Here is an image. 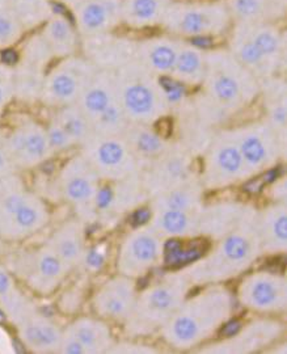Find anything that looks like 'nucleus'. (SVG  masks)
<instances>
[{
	"label": "nucleus",
	"mask_w": 287,
	"mask_h": 354,
	"mask_svg": "<svg viewBox=\"0 0 287 354\" xmlns=\"http://www.w3.org/2000/svg\"><path fill=\"white\" fill-rule=\"evenodd\" d=\"M239 327H240L239 322H232V323H230L228 326H225V335H227V336H234V335L237 333Z\"/></svg>",
	"instance_id": "nucleus-47"
},
{
	"label": "nucleus",
	"mask_w": 287,
	"mask_h": 354,
	"mask_svg": "<svg viewBox=\"0 0 287 354\" xmlns=\"http://www.w3.org/2000/svg\"><path fill=\"white\" fill-rule=\"evenodd\" d=\"M53 120L58 122L75 146H82L93 134L87 115L83 113L77 104L58 108L57 113L53 115Z\"/></svg>",
	"instance_id": "nucleus-32"
},
{
	"label": "nucleus",
	"mask_w": 287,
	"mask_h": 354,
	"mask_svg": "<svg viewBox=\"0 0 287 354\" xmlns=\"http://www.w3.org/2000/svg\"><path fill=\"white\" fill-rule=\"evenodd\" d=\"M118 102L114 71L98 70L77 100V106L91 121Z\"/></svg>",
	"instance_id": "nucleus-16"
},
{
	"label": "nucleus",
	"mask_w": 287,
	"mask_h": 354,
	"mask_svg": "<svg viewBox=\"0 0 287 354\" xmlns=\"http://www.w3.org/2000/svg\"><path fill=\"white\" fill-rule=\"evenodd\" d=\"M231 54L254 76L268 77L275 73L272 64L265 59L261 51L257 49L244 28L239 23H235V28L232 30Z\"/></svg>",
	"instance_id": "nucleus-25"
},
{
	"label": "nucleus",
	"mask_w": 287,
	"mask_h": 354,
	"mask_svg": "<svg viewBox=\"0 0 287 354\" xmlns=\"http://www.w3.org/2000/svg\"><path fill=\"white\" fill-rule=\"evenodd\" d=\"M39 35L45 39L54 58H66L75 55L80 39L75 24L62 13L55 12L42 26Z\"/></svg>",
	"instance_id": "nucleus-21"
},
{
	"label": "nucleus",
	"mask_w": 287,
	"mask_h": 354,
	"mask_svg": "<svg viewBox=\"0 0 287 354\" xmlns=\"http://www.w3.org/2000/svg\"><path fill=\"white\" fill-rule=\"evenodd\" d=\"M45 129H46V134H48V140L50 143L51 150L54 153L75 147L74 142L67 136V133L53 118H51L49 125Z\"/></svg>",
	"instance_id": "nucleus-43"
},
{
	"label": "nucleus",
	"mask_w": 287,
	"mask_h": 354,
	"mask_svg": "<svg viewBox=\"0 0 287 354\" xmlns=\"http://www.w3.org/2000/svg\"><path fill=\"white\" fill-rule=\"evenodd\" d=\"M124 0H80L71 10L82 37L112 32L122 23Z\"/></svg>",
	"instance_id": "nucleus-11"
},
{
	"label": "nucleus",
	"mask_w": 287,
	"mask_h": 354,
	"mask_svg": "<svg viewBox=\"0 0 287 354\" xmlns=\"http://www.w3.org/2000/svg\"><path fill=\"white\" fill-rule=\"evenodd\" d=\"M159 253L160 244L155 234L139 231L126 241L120 266L126 274H139L158 260Z\"/></svg>",
	"instance_id": "nucleus-18"
},
{
	"label": "nucleus",
	"mask_w": 287,
	"mask_h": 354,
	"mask_svg": "<svg viewBox=\"0 0 287 354\" xmlns=\"http://www.w3.org/2000/svg\"><path fill=\"white\" fill-rule=\"evenodd\" d=\"M45 76L46 67L20 59L17 66L13 67L15 97L24 102L41 100Z\"/></svg>",
	"instance_id": "nucleus-28"
},
{
	"label": "nucleus",
	"mask_w": 287,
	"mask_h": 354,
	"mask_svg": "<svg viewBox=\"0 0 287 354\" xmlns=\"http://www.w3.org/2000/svg\"><path fill=\"white\" fill-rule=\"evenodd\" d=\"M10 6L26 32L45 24L55 13L50 0H12Z\"/></svg>",
	"instance_id": "nucleus-33"
},
{
	"label": "nucleus",
	"mask_w": 287,
	"mask_h": 354,
	"mask_svg": "<svg viewBox=\"0 0 287 354\" xmlns=\"http://www.w3.org/2000/svg\"><path fill=\"white\" fill-rule=\"evenodd\" d=\"M234 140L248 168H261L268 165L278 150L281 140L269 125H252L234 131ZM284 146V142H281Z\"/></svg>",
	"instance_id": "nucleus-13"
},
{
	"label": "nucleus",
	"mask_w": 287,
	"mask_h": 354,
	"mask_svg": "<svg viewBox=\"0 0 287 354\" xmlns=\"http://www.w3.org/2000/svg\"><path fill=\"white\" fill-rule=\"evenodd\" d=\"M26 32L11 6L0 3V50L11 49L21 41Z\"/></svg>",
	"instance_id": "nucleus-36"
},
{
	"label": "nucleus",
	"mask_w": 287,
	"mask_h": 354,
	"mask_svg": "<svg viewBox=\"0 0 287 354\" xmlns=\"http://www.w3.org/2000/svg\"><path fill=\"white\" fill-rule=\"evenodd\" d=\"M6 133L0 130V177L8 176L13 174L12 162L10 159V155L7 151V145H6Z\"/></svg>",
	"instance_id": "nucleus-45"
},
{
	"label": "nucleus",
	"mask_w": 287,
	"mask_h": 354,
	"mask_svg": "<svg viewBox=\"0 0 287 354\" xmlns=\"http://www.w3.org/2000/svg\"><path fill=\"white\" fill-rule=\"evenodd\" d=\"M15 99V79L11 64L0 62V120Z\"/></svg>",
	"instance_id": "nucleus-41"
},
{
	"label": "nucleus",
	"mask_w": 287,
	"mask_h": 354,
	"mask_svg": "<svg viewBox=\"0 0 287 354\" xmlns=\"http://www.w3.org/2000/svg\"><path fill=\"white\" fill-rule=\"evenodd\" d=\"M0 307L16 324L35 313L26 297L15 286L11 276L0 266Z\"/></svg>",
	"instance_id": "nucleus-31"
},
{
	"label": "nucleus",
	"mask_w": 287,
	"mask_h": 354,
	"mask_svg": "<svg viewBox=\"0 0 287 354\" xmlns=\"http://www.w3.org/2000/svg\"><path fill=\"white\" fill-rule=\"evenodd\" d=\"M244 28L257 49L261 51L265 59L277 70L285 59L286 38L282 30L275 23L256 21V23H239Z\"/></svg>",
	"instance_id": "nucleus-22"
},
{
	"label": "nucleus",
	"mask_w": 287,
	"mask_h": 354,
	"mask_svg": "<svg viewBox=\"0 0 287 354\" xmlns=\"http://www.w3.org/2000/svg\"><path fill=\"white\" fill-rule=\"evenodd\" d=\"M231 21L232 17L225 1H171L162 24L169 33L177 36L206 38L223 33Z\"/></svg>",
	"instance_id": "nucleus-4"
},
{
	"label": "nucleus",
	"mask_w": 287,
	"mask_h": 354,
	"mask_svg": "<svg viewBox=\"0 0 287 354\" xmlns=\"http://www.w3.org/2000/svg\"><path fill=\"white\" fill-rule=\"evenodd\" d=\"M206 250L205 241H169L165 244V264L169 266H180L198 260Z\"/></svg>",
	"instance_id": "nucleus-35"
},
{
	"label": "nucleus",
	"mask_w": 287,
	"mask_h": 354,
	"mask_svg": "<svg viewBox=\"0 0 287 354\" xmlns=\"http://www.w3.org/2000/svg\"><path fill=\"white\" fill-rule=\"evenodd\" d=\"M241 298L246 306L254 310H281L286 304V283L275 276L256 274L243 283Z\"/></svg>",
	"instance_id": "nucleus-15"
},
{
	"label": "nucleus",
	"mask_w": 287,
	"mask_h": 354,
	"mask_svg": "<svg viewBox=\"0 0 287 354\" xmlns=\"http://www.w3.org/2000/svg\"><path fill=\"white\" fill-rule=\"evenodd\" d=\"M196 197L192 192L185 189H174L168 193L160 203V209H177L192 212V207L196 203Z\"/></svg>",
	"instance_id": "nucleus-42"
},
{
	"label": "nucleus",
	"mask_w": 287,
	"mask_h": 354,
	"mask_svg": "<svg viewBox=\"0 0 287 354\" xmlns=\"http://www.w3.org/2000/svg\"><path fill=\"white\" fill-rule=\"evenodd\" d=\"M0 210H1V198H0Z\"/></svg>",
	"instance_id": "nucleus-50"
},
{
	"label": "nucleus",
	"mask_w": 287,
	"mask_h": 354,
	"mask_svg": "<svg viewBox=\"0 0 287 354\" xmlns=\"http://www.w3.org/2000/svg\"><path fill=\"white\" fill-rule=\"evenodd\" d=\"M82 147V155L99 177L121 178L129 175L136 167L133 151L121 136L93 133Z\"/></svg>",
	"instance_id": "nucleus-6"
},
{
	"label": "nucleus",
	"mask_w": 287,
	"mask_h": 354,
	"mask_svg": "<svg viewBox=\"0 0 287 354\" xmlns=\"http://www.w3.org/2000/svg\"><path fill=\"white\" fill-rule=\"evenodd\" d=\"M11 1H12V0H0V3H1V4H7V6H10V4H11Z\"/></svg>",
	"instance_id": "nucleus-49"
},
{
	"label": "nucleus",
	"mask_w": 287,
	"mask_h": 354,
	"mask_svg": "<svg viewBox=\"0 0 287 354\" xmlns=\"http://www.w3.org/2000/svg\"><path fill=\"white\" fill-rule=\"evenodd\" d=\"M134 288L130 281L113 279L95 297V310L101 317H126L134 307Z\"/></svg>",
	"instance_id": "nucleus-20"
},
{
	"label": "nucleus",
	"mask_w": 287,
	"mask_h": 354,
	"mask_svg": "<svg viewBox=\"0 0 287 354\" xmlns=\"http://www.w3.org/2000/svg\"><path fill=\"white\" fill-rule=\"evenodd\" d=\"M184 289L181 285H159L151 289L140 301L139 310L151 320H160L169 317L181 304Z\"/></svg>",
	"instance_id": "nucleus-26"
},
{
	"label": "nucleus",
	"mask_w": 287,
	"mask_h": 354,
	"mask_svg": "<svg viewBox=\"0 0 287 354\" xmlns=\"http://www.w3.org/2000/svg\"><path fill=\"white\" fill-rule=\"evenodd\" d=\"M111 345L109 328L98 320L82 317L63 332L61 353H101Z\"/></svg>",
	"instance_id": "nucleus-14"
},
{
	"label": "nucleus",
	"mask_w": 287,
	"mask_h": 354,
	"mask_svg": "<svg viewBox=\"0 0 287 354\" xmlns=\"http://www.w3.org/2000/svg\"><path fill=\"white\" fill-rule=\"evenodd\" d=\"M0 239L19 241L32 236L49 222L45 203L26 189L13 174L0 177Z\"/></svg>",
	"instance_id": "nucleus-2"
},
{
	"label": "nucleus",
	"mask_w": 287,
	"mask_h": 354,
	"mask_svg": "<svg viewBox=\"0 0 287 354\" xmlns=\"http://www.w3.org/2000/svg\"><path fill=\"white\" fill-rule=\"evenodd\" d=\"M221 257L218 263H223L227 266L228 263L234 266H240L250 260L252 254V244L250 241L241 234L230 235L221 245Z\"/></svg>",
	"instance_id": "nucleus-37"
},
{
	"label": "nucleus",
	"mask_w": 287,
	"mask_h": 354,
	"mask_svg": "<svg viewBox=\"0 0 287 354\" xmlns=\"http://www.w3.org/2000/svg\"><path fill=\"white\" fill-rule=\"evenodd\" d=\"M235 23H275L286 15V0H227Z\"/></svg>",
	"instance_id": "nucleus-23"
},
{
	"label": "nucleus",
	"mask_w": 287,
	"mask_h": 354,
	"mask_svg": "<svg viewBox=\"0 0 287 354\" xmlns=\"http://www.w3.org/2000/svg\"><path fill=\"white\" fill-rule=\"evenodd\" d=\"M6 145L15 168H33L54 155L46 129L37 121L28 120L6 136Z\"/></svg>",
	"instance_id": "nucleus-10"
},
{
	"label": "nucleus",
	"mask_w": 287,
	"mask_h": 354,
	"mask_svg": "<svg viewBox=\"0 0 287 354\" xmlns=\"http://www.w3.org/2000/svg\"><path fill=\"white\" fill-rule=\"evenodd\" d=\"M70 268L82 263L84 259V232L83 226L77 221H70L55 231L48 243Z\"/></svg>",
	"instance_id": "nucleus-24"
},
{
	"label": "nucleus",
	"mask_w": 287,
	"mask_h": 354,
	"mask_svg": "<svg viewBox=\"0 0 287 354\" xmlns=\"http://www.w3.org/2000/svg\"><path fill=\"white\" fill-rule=\"evenodd\" d=\"M202 83L212 102L222 109H235L250 102L257 92L256 76L227 51L205 53Z\"/></svg>",
	"instance_id": "nucleus-3"
},
{
	"label": "nucleus",
	"mask_w": 287,
	"mask_h": 354,
	"mask_svg": "<svg viewBox=\"0 0 287 354\" xmlns=\"http://www.w3.org/2000/svg\"><path fill=\"white\" fill-rule=\"evenodd\" d=\"M98 183V174L83 155L70 159L59 175V189L64 200L71 203L84 219H89L95 213L99 193Z\"/></svg>",
	"instance_id": "nucleus-7"
},
{
	"label": "nucleus",
	"mask_w": 287,
	"mask_h": 354,
	"mask_svg": "<svg viewBox=\"0 0 287 354\" xmlns=\"http://www.w3.org/2000/svg\"><path fill=\"white\" fill-rule=\"evenodd\" d=\"M117 97L129 121L150 125L168 112V102L159 80L138 61L114 71Z\"/></svg>",
	"instance_id": "nucleus-1"
},
{
	"label": "nucleus",
	"mask_w": 287,
	"mask_h": 354,
	"mask_svg": "<svg viewBox=\"0 0 287 354\" xmlns=\"http://www.w3.org/2000/svg\"><path fill=\"white\" fill-rule=\"evenodd\" d=\"M50 1H55V3H59L63 4L66 7H68L70 10H73L75 7L76 4L80 1V0H50Z\"/></svg>",
	"instance_id": "nucleus-48"
},
{
	"label": "nucleus",
	"mask_w": 287,
	"mask_h": 354,
	"mask_svg": "<svg viewBox=\"0 0 287 354\" xmlns=\"http://www.w3.org/2000/svg\"><path fill=\"white\" fill-rule=\"evenodd\" d=\"M275 93L269 102V127L275 130L277 137L285 143L286 134V88L284 83H278Z\"/></svg>",
	"instance_id": "nucleus-39"
},
{
	"label": "nucleus",
	"mask_w": 287,
	"mask_h": 354,
	"mask_svg": "<svg viewBox=\"0 0 287 354\" xmlns=\"http://www.w3.org/2000/svg\"><path fill=\"white\" fill-rule=\"evenodd\" d=\"M17 326L20 339L28 349L36 353L59 352L63 332L49 319L33 313Z\"/></svg>",
	"instance_id": "nucleus-17"
},
{
	"label": "nucleus",
	"mask_w": 287,
	"mask_h": 354,
	"mask_svg": "<svg viewBox=\"0 0 287 354\" xmlns=\"http://www.w3.org/2000/svg\"><path fill=\"white\" fill-rule=\"evenodd\" d=\"M98 70L86 57L62 58L45 76L39 102L57 109L76 104Z\"/></svg>",
	"instance_id": "nucleus-5"
},
{
	"label": "nucleus",
	"mask_w": 287,
	"mask_h": 354,
	"mask_svg": "<svg viewBox=\"0 0 287 354\" xmlns=\"http://www.w3.org/2000/svg\"><path fill=\"white\" fill-rule=\"evenodd\" d=\"M15 266L17 274L26 285L41 295H49L55 291L71 269L48 244L36 251L24 253Z\"/></svg>",
	"instance_id": "nucleus-8"
},
{
	"label": "nucleus",
	"mask_w": 287,
	"mask_h": 354,
	"mask_svg": "<svg viewBox=\"0 0 287 354\" xmlns=\"http://www.w3.org/2000/svg\"><path fill=\"white\" fill-rule=\"evenodd\" d=\"M124 134H126V142L133 152L152 156L162 152L164 149L162 136L152 131L146 125L137 124V127H127Z\"/></svg>",
	"instance_id": "nucleus-34"
},
{
	"label": "nucleus",
	"mask_w": 287,
	"mask_h": 354,
	"mask_svg": "<svg viewBox=\"0 0 287 354\" xmlns=\"http://www.w3.org/2000/svg\"><path fill=\"white\" fill-rule=\"evenodd\" d=\"M215 297L216 294L203 297L198 302L190 304L187 311L174 317L169 324V340L176 345H190L198 342L209 329L215 328V324L225 315H212V311L228 306L225 294H219L216 299Z\"/></svg>",
	"instance_id": "nucleus-9"
},
{
	"label": "nucleus",
	"mask_w": 287,
	"mask_h": 354,
	"mask_svg": "<svg viewBox=\"0 0 287 354\" xmlns=\"http://www.w3.org/2000/svg\"><path fill=\"white\" fill-rule=\"evenodd\" d=\"M212 168H216V174L221 178L237 180L243 176L247 171L243 156L237 147L234 137L221 140L212 152Z\"/></svg>",
	"instance_id": "nucleus-30"
},
{
	"label": "nucleus",
	"mask_w": 287,
	"mask_h": 354,
	"mask_svg": "<svg viewBox=\"0 0 287 354\" xmlns=\"http://www.w3.org/2000/svg\"><path fill=\"white\" fill-rule=\"evenodd\" d=\"M171 75L183 84H200L205 76V53L192 44L181 42Z\"/></svg>",
	"instance_id": "nucleus-29"
},
{
	"label": "nucleus",
	"mask_w": 287,
	"mask_h": 354,
	"mask_svg": "<svg viewBox=\"0 0 287 354\" xmlns=\"http://www.w3.org/2000/svg\"><path fill=\"white\" fill-rule=\"evenodd\" d=\"M187 210L177 209H160L158 218V226L164 234L184 235L194 226L196 221L189 215Z\"/></svg>",
	"instance_id": "nucleus-38"
},
{
	"label": "nucleus",
	"mask_w": 287,
	"mask_h": 354,
	"mask_svg": "<svg viewBox=\"0 0 287 354\" xmlns=\"http://www.w3.org/2000/svg\"><path fill=\"white\" fill-rule=\"evenodd\" d=\"M159 83L168 104L180 102L184 97V84L174 77H160Z\"/></svg>",
	"instance_id": "nucleus-44"
},
{
	"label": "nucleus",
	"mask_w": 287,
	"mask_h": 354,
	"mask_svg": "<svg viewBox=\"0 0 287 354\" xmlns=\"http://www.w3.org/2000/svg\"><path fill=\"white\" fill-rule=\"evenodd\" d=\"M84 57L99 70L115 71L136 59L137 44L115 37L111 32L83 37Z\"/></svg>",
	"instance_id": "nucleus-12"
},
{
	"label": "nucleus",
	"mask_w": 287,
	"mask_h": 354,
	"mask_svg": "<svg viewBox=\"0 0 287 354\" xmlns=\"http://www.w3.org/2000/svg\"><path fill=\"white\" fill-rule=\"evenodd\" d=\"M172 0H124L122 21L131 28L162 24L164 13Z\"/></svg>",
	"instance_id": "nucleus-27"
},
{
	"label": "nucleus",
	"mask_w": 287,
	"mask_h": 354,
	"mask_svg": "<svg viewBox=\"0 0 287 354\" xmlns=\"http://www.w3.org/2000/svg\"><path fill=\"white\" fill-rule=\"evenodd\" d=\"M181 41L169 37H152L138 42L136 61L152 74H171Z\"/></svg>",
	"instance_id": "nucleus-19"
},
{
	"label": "nucleus",
	"mask_w": 287,
	"mask_h": 354,
	"mask_svg": "<svg viewBox=\"0 0 287 354\" xmlns=\"http://www.w3.org/2000/svg\"><path fill=\"white\" fill-rule=\"evenodd\" d=\"M151 214L149 210H146V209H142V210H139L134 215V223L136 225H142V223H145V222H147L149 221V218H150Z\"/></svg>",
	"instance_id": "nucleus-46"
},
{
	"label": "nucleus",
	"mask_w": 287,
	"mask_h": 354,
	"mask_svg": "<svg viewBox=\"0 0 287 354\" xmlns=\"http://www.w3.org/2000/svg\"><path fill=\"white\" fill-rule=\"evenodd\" d=\"M263 234L266 241L275 248H285L287 241L286 213L285 209H275L265 221Z\"/></svg>",
	"instance_id": "nucleus-40"
}]
</instances>
